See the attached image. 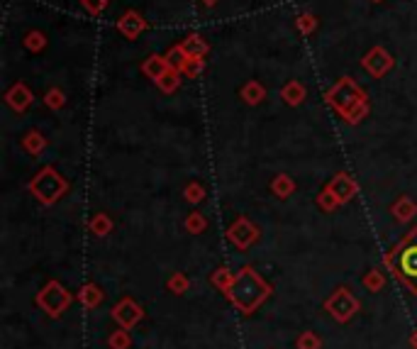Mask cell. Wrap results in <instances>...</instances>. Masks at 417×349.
<instances>
[{"instance_id":"cell-29","label":"cell","mask_w":417,"mask_h":349,"mask_svg":"<svg viewBox=\"0 0 417 349\" xmlns=\"http://www.w3.org/2000/svg\"><path fill=\"white\" fill-rule=\"evenodd\" d=\"M203 228H205V220L200 218V215H190V218H188V230H195V232H200Z\"/></svg>"},{"instance_id":"cell-31","label":"cell","mask_w":417,"mask_h":349,"mask_svg":"<svg viewBox=\"0 0 417 349\" xmlns=\"http://www.w3.org/2000/svg\"><path fill=\"white\" fill-rule=\"evenodd\" d=\"M298 27H300L303 32H310V27H315V18H310V15H303V18L298 20Z\"/></svg>"},{"instance_id":"cell-15","label":"cell","mask_w":417,"mask_h":349,"mask_svg":"<svg viewBox=\"0 0 417 349\" xmlns=\"http://www.w3.org/2000/svg\"><path fill=\"white\" fill-rule=\"evenodd\" d=\"M303 96H305V91H303V86L298 81H293V84H288L283 88V98H286V103H293V105H298L303 100Z\"/></svg>"},{"instance_id":"cell-12","label":"cell","mask_w":417,"mask_h":349,"mask_svg":"<svg viewBox=\"0 0 417 349\" xmlns=\"http://www.w3.org/2000/svg\"><path fill=\"white\" fill-rule=\"evenodd\" d=\"M8 103L15 107V110H25V107L32 103V96H29V91L25 88V86H15V88L8 93Z\"/></svg>"},{"instance_id":"cell-22","label":"cell","mask_w":417,"mask_h":349,"mask_svg":"<svg viewBox=\"0 0 417 349\" xmlns=\"http://www.w3.org/2000/svg\"><path fill=\"white\" fill-rule=\"evenodd\" d=\"M274 191H276V193H278V196H281V198H286L288 193L293 191V183L288 181L286 176H278V181H274Z\"/></svg>"},{"instance_id":"cell-3","label":"cell","mask_w":417,"mask_h":349,"mask_svg":"<svg viewBox=\"0 0 417 349\" xmlns=\"http://www.w3.org/2000/svg\"><path fill=\"white\" fill-rule=\"evenodd\" d=\"M388 264L417 294V232H413V237L408 242L400 244L393 256H388Z\"/></svg>"},{"instance_id":"cell-25","label":"cell","mask_w":417,"mask_h":349,"mask_svg":"<svg viewBox=\"0 0 417 349\" xmlns=\"http://www.w3.org/2000/svg\"><path fill=\"white\" fill-rule=\"evenodd\" d=\"M364 286L366 289H371V291H378L380 286H383V279H380V274H376V271H371V274L364 279Z\"/></svg>"},{"instance_id":"cell-9","label":"cell","mask_w":417,"mask_h":349,"mask_svg":"<svg viewBox=\"0 0 417 349\" xmlns=\"http://www.w3.org/2000/svg\"><path fill=\"white\" fill-rule=\"evenodd\" d=\"M393 66V59H390L388 54H385L383 49H373L371 54L364 59V69L369 71V74H373V76H383L385 71Z\"/></svg>"},{"instance_id":"cell-28","label":"cell","mask_w":417,"mask_h":349,"mask_svg":"<svg viewBox=\"0 0 417 349\" xmlns=\"http://www.w3.org/2000/svg\"><path fill=\"white\" fill-rule=\"evenodd\" d=\"M320 205H322V208H324V210H332V208H334V205H339V200H337V198H334V196H332V193H329V191H327V193H322V196H320Z\"/></svg>"},{"instance_id":"cell-20","label":"cell","mask_w":417,"mask_h":349,"mask_svg":"<svg viewBox=\"0 0 417 349\" xmlns=\"http://www.w3.org/2000/svg\"><path fill=\"white\" fill-rule=\"evenodd\" d=\"M232 281H234V276H232L227 269H220L218 274H213V284H218L220 289H225V291L230 289Z\"/></svg>"},{"instance_id":"cell-27","label":"cell","mask_w":417,"mask_h":349,"mask_svg":"<svg viewBox=\"0 0 417 349\" xmlns=\"http://www.w3.org/2000/svg\"><path fill=\"white\" fill-rule=\"evenodd\" d=\"M46 103H49L51 107H61V105H64V93H61V91H49Z\"/></svg>"},{"instance_id":"cell-11","label":"cell","mask_w":417,"mask_h":349,"mask_svg":"<svg viewBox=\"0 0 417 349\" xmlns=\"http://www.w3.org/2000/svg\"><path fill=\"white\" fill-rule=\"evenodd\" d=\"M144 27H147V25H144V20L139 18L137 13H127L125 18L117 22V29H120V32L125 34V37H130V39H135Z\"/></svg>"},{"instance_id":"cell-6","label":"cell","mask_w":417,"mask_h":349,"mask_svg":"<svg viewBox=\"0 0 417 349\" xmlns=\"http://www.w3.org/2000/svg\"><path fill=\"white\" fill-rule=\"evenodd\" d=\"M324 308H327L329 312H332L334 317H337L339 322H347L349 317L354 315V312L359 310V301L354 298L349 291H344V289H339L337 294L332 296L327 303H324Z\"/></svg>"},{"instance_id":"cell-5","label":"cell","mask_w":417,"mask_h":349,"mask_svg":"<svg viewBox=\"0 0 417 349\" xmlns=\"http://www.w3.org/2000/svg\"><path fill=\"white\" fill-rule=\"evenodd\" d=\"M37 303H39V308H44L49 315H61V312L69 308V303H71V296H69V291L64 289L61 284H56V281H51L49 286L42 291V294L37 296Z\"/></svg>"},{"instance_id":"cell-21","label":"cell","mask_w":417,"mask_h":349,"mask_svg":"<svg viewBox=\"0 0 417 349\" xmlns=\"http://www.w3.org/2000/svg\"><path fill=\"white\" fill-rule=\"evenodd\" d=\"M25 147H27V150L32 152V154H37V152L44 147V140L37 135V132H29V135H27V140H25Z\"/></svg>"},{"instance_id":"cell-16","label":"cell","mask_w":417,"mask_h":349,"mask_svg":"<svg viewBox=\"0 0 417 349\" xmlns=\"http://www.w3.org/2000/svg\"><path fill=\"white\" fill-rule=\"evenodd\" d=\"M157 84L161 86L164 91H173L178 86V69H173V66H171V69H168L166 74H164L161 79L157 81Z\"/></svg>"},{"instance_id":"cell-14","label":"cell","mask_w":417,"mask_h":349,"mask_svg":"<svg viewBox=\"0 0 417 349\" xmlns=\"http://www.w3.org/2000/svg\"><path fill=\"white\" fill-rule=\"evenodd\" d=\"M100 301H102V294L98 286H86V289L81 291V303H84L86 308H95Z\"/></svg>"},{"instance_id":"cell-24","label":"cell","mask_w":417,"mask_h":349,"mask_svg":"<svg viewBox=\"0 0 417 349\" xmlns=\"http://www.w3.org/2000/svg\"><path fill=\"white\" fill-rule=\"evenodd\" d=\"M130 345V337H127V332H115V335L110 337V347L112 349H127Z\"/></svg>"},{"instance_id":"cell-7","label":"cell","mask_w":417,"mask_h":349,"mask_svg":"<svg viewBox=\"0 0 417 349\" xmlns=\"http://www.w3.org/2000/svg\"><path fill=\"white\" fill-rule=\"evenodd\" d=\"M112 317H115L117 322H120L122 327H135L139 320H142V308L137 305L132 298H125V301H120L115 308H112Z\"/></svg>"},{"instance_id":"cell-2","label":"cell","mask_w":417,"mask_h":349,"mask_svg":"<svg viewBox=\"0 0 417 349\" xmlns=\"http://www.w3.org/2000/svg\"><path fill=\"white\" fill-rule=\"evenodd\" d=\"M329 105H334L349 122H357L359 117L366 112V96L362 93L357 84L352 81H339L332 91L327 93Z\"/></svg>"},{"instance_id":"cell-8","label":"cell","mask_w":417,"mask_h":349,"mask_svg":"<svg viewBox=\"0 0 417 349\" xmlns=\"http://www.w3.org/2000/svg\"><path fill=\"white\" fill-rule=\"evenodd\" d=\"M230 239L237 244V247L246 249L256 239V228H251L246 220H237V223L230 228Z\"/></svg>"},{"instance_id":"cell-34","label":"cell","mask_w":417,"mask_h":349,"mask_svg":"<svg viewBox=\"0 0 417 349\" xmlns=\"http://www.w3.org/2000/svg\"><path fill=\"white\" fill-rule=\"evenodd\" d=\"M413 345H415V349H417V335L413 337Z\"/></svg>"},{"instance_id":"cell-19","label":"cell","mask_w":417,"mask_h":349,"mask_svg":"<svg viewBox=\"0 0 417 349\" xmlns=\"http://www.w3.org/2000/svg\"><path fill=\"white\" fill-rule=\"evenodd\" d=\"M298 349H320V340L312 332H303L298 340Z\"/></svg>"},{"instance_id":"cell-17","label":"cell","mask_w":417,"mask_h":349,"mask_svg":"<svg viewBox=\"0 0 417 349\" xmlns=\"http://www.w3.org/2000/svg\"><path fill=\"white\" fill-rule=\"evenodd\" d=\"M413 213H415V205L410 203L408 198L398 200V205H395V215H398V220H410Z\"/></svg>"},{"instance_id":"cell-35","label":"cell","mask_w":417,"mask_h":349,"mask_svg":"<svg viewBox=\"0 0 417 349\" xmlns=\"http://www.w3.org/2000/svg\"><path fill=\"white\" fill-rule=\"evenodd\" d=\"M205 3H208V5H213V3H215V0H205Z\"/></svg>"},{"instance_id":"cell-4","label":"cell","mask_w":417,"mask_h":349,"mask_svg":"<svg viewBox=\"0 0 417 349\" xmlns=\"http://www.w3.org/2000/svg\"><path fill=\"white\" fill-rule=\"evenodd\" d=\"M66 188H69V183H66L64 178L54 171V169H44V171L37 173V176L32 178V183H29V191H32L34 196L46 205L64 196Z\"/></svg>"},{"instance_id":"cell-18","label":"cell","mask_w":417,"mask_h":349,"mask_svg":"<svg viewBox=\"0 0 417 349\" xmlns=\"http://www.w3.org/2000/svg\"><path fill=\"white\" fill-rule=\"evenodd\" d=\"M181 47L188 56H200L205 51V44L200 42V37H188V42L181 44Z\"/></svg>"},{"instance_id":"cell-33","label":"cell","mask_w":417,"mask_h":349,"mask_svg":"<svg viewBox=\"0 0 417 349\" xmlns=\"http://www.w3.org/2000/svg\"><path fill=\"white\" fill-rule=\"evenodd\" d=\"M203 198V188L200 186H190L188 188V200H200Z\"/></svg>"},{"instance_id":"cell-13","label":"cell","mask_w":417,"mask_h":349,"mask_svg":"<svg viewBox=\"0 0 417 349\" xmlns=\"http://www.w3.org/2000/svg\"><path fill=\"white\" fill-rule=\"evenodd\" d=\"M171 69V61H166V59H159V56H152V59L144 64V71H147L149 76H152L154 81H159L161 79L166 71Z\"/></svg>"},{"instance_id":"cell-30","label":"cell","mask_w":417,"mask_h":349,"mask_svg":"<svg viewBox=\"0 0 417 349\" xmlns=\"http://www.w3.org/2000/svg\"><path fill=\"white\" fill-rule=\"evenodd\" d=\"M27 47L29 49H39V47H44V37L42 34H37V32H32L27 37Z\"/></svg>"},{"instance_id":"cell-32","label":"cell","mask_w":417,"mask_h":349,"mask_svg":"<svg viewBox=\"0 0 417 349\" xmlns=\"http://www.w3.org/2000/svg\"><path fill=\"white\" fill-rule=\"evenodd\" d=\"M168 286H171L176 294H183V291H185V279L181 274H176V279H171V284H168Z\"/></svg>"},{"instance_id":"cell-23","label":"cell","mask_w":417,"mask_h":349,"mask_svg":"<svg viewBox=\"0 0 417 349\" xmlns=\"http://www.w3.org/2000/svg\"><path fill=\"white\" fill-rule=\"evenodd\" d=\"M244 96H246V100H249V103H259L261 96H264V91H261L259 84H249V86H246V91H244Z\"/></svg>"},{"instance_id":"cell-26","label":"cell","mask_w":417,"mask_h":349,"mask_svg":"<svg viewBox=\"0 0 417 349\" xmlns=\"http://www.w3.org/2000/svg\"><path fill=\"white\" fill-rule=\"evenodd\" d=\"M93 232H98V235H105L107 232V228H110V223H107V218L105 215H98L95 220H93Z\"/></svg>"},{"instance_id":"cell-10","label":"cell","mask_w":417,"mask_h":349,"mask_svg":"<svg viewBox=\"0 0 417 349\" xmlns=\"http://www.w3.org/2000/svg\"><path fill=\"white\" fill-rule=\"evenodd\" d=\"M327 191L332 193V196L337 198L339 203H347V200L354 198V193H357V186H354L352 178H347L344 173H339V176L327 186Z\"/></svg>"},{"instance_id":"cell-1","label":"cell","mask_w":417,"mask_h":349,"mask_svg":"<svg viewBox=\"0 0 417 349\" xmlns=\"http://www.w3.org/2000/svg\"><path fill=\"white\" fill-rule=\"evenodd\" d=\"M227 296L241 312H254L266 301V296H269V286H266V281L256 271L244 269L230 284Z\"/></svg>"}]
</instances>
